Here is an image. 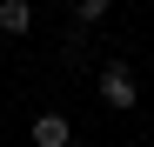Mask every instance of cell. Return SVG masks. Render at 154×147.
Returning <instances> with one entry per match:
<instances>
[{
	"label": "cell",
	"instance_id": "3957f363",
	"mask_svg": "<svg viewBox=\"0 0 154 147\" xmlns=\"http://www.w3.org/2000/svg\"><path fill=\"white\" fill-rule=\"evenodd\" d=\"M34 27V0H0V34H27Z\"/></svg>",
	"mask_w": 154,
	"mask_h": 147
},
{
	"label": "cell",
	"instance_id": "5b68a950",
	"mask_svg": "<svg viewBox=\"0 0 154 147\" xmlns=\"http://www.w3.org/2000/svg\"><path fill=\"white\" fill-rule=\"evenodd\" d=\"M74 147H81V140H74Z\"/></svg>",
	"mask_w": 154,
	"mask_h": 147
},
{
	"label": "cell",
	"instance_id": "6da1fadb",
	"mask_svg": "<svg viewBox=\"0 0 154 147\" xmlns=\"http://www.w3.org/2000/svg\"><path fill=\"white\" fill-rule=\"evenodd\" d=\"M100 100H107V107H134V100H141V87H134V74H127V60H107V67H100Z\"/></svg>",
	"mask_w": 154,
	"mask_h": 147
},
{
	"label": "cell",
	"instance_id": "7a4b0ae2",
	"mask_svg": "<svg viewBox=\"0 0 154 147\" xmlns=\"http://www.w3.org/2000/svg\"><path fill=\"white\" fill-rule=\"evenodd\" d=\"M34 147H74V120L67 114H34Z\"/></svg>",
	"mask_w": 154,
	"mask_h": 147
},
{
	"label": "cell",
	"instance_id": "277c9868",
	"mask_svg": "<svg viewBox=\"0 0 154 147\" xmlns=\"http://www.w3.org/2000/svg\"><path fill=\"white\" fill-rule=\"evenodd\" d=\"M107 7H114V0H81V7H74V20H87V27H94V20L107 14Z\"/></svg>",
	"mask_w": 154,
	"mask_h": 147
}]
</instances>
